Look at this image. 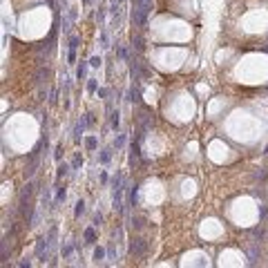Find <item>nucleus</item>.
<instances>
[{
	"instance_id": "obj_1",
	"label": "nucleus",
	"mask_w": 268,
	"mask_h": 268,
	"mask_svg": "<svg viewBox=\"0 0 268 268\" xmlns=\"http://www.w3.org/2000/svg\"><path fill=\"white\" fill-rule=\"evenodd\" d=\"M150 11H152V0H134V11H132L134 25L141 27V29H145Z\"/></svg>"
},
{
	"instance_id": "obj_2",
	"label": "nucleus",
	"mask_w": 268,
	"mask_h": 268,
	"mask_svg": "<svg viewBox=\"0 0 268 268\" xmlns=\"http://www.w3.org/2000/svg\"><path fill=\"white\" fill-rule=\"evenodd\" d=\"M130 250H132L134 255H139V257H141V255L145 253V241H143V239H134L132 246H130Z\"/></svg>"
},
{
	"instance_id": "obj_3",
	"label": "nucleus",
	"mask_w": 268,
	"mask_h": 268,
	"mask_svg": "<svg viewBox=\"0 0 268 268\" xmlns=\"http://www.w3.org/2000/svg\"><path fill=\"white\" fill-rule=\"evenodd\" d=\"M49 246V239L47 237H40L38 239V244H36V257H43V250Z\"/></svg>"
},
{
	"instance_id": "obj_4",
	"label": "nucleus",
	"mask_w": 268,
	"mask_h": 268,
	"mask_svg": "<svg viewBox=\"0 0 268 268\" xmlns=\"http://www.w3.org/2000/svg\"><path fill=\"white\" fill-rule=\"evenodd\" d=\"M110 159H112V150H110V147H105V150H101V157H98V161L101 163H110Z\"/></svg>"
},
{
	"instance_id": "obj_5",
	"label": "nucleus",
	"mask_w": 268,
	"mask_h": 268,
	"mask_svg": "<svg viewBox=\"0 0 268 268\" xmlns=\"http://www.w3.org/2000/svg\"><path fill=\"white\" fill-rule=\"evenodd\" d=\"M83 237H85V241H87V244H94V241H96V232H94V228H87Z\"/></svg>"
},
{
	"instance_id": "obj_6",
	"label": "nucleus",
	"mask_w": 268,
	"mask_h": 268,
	"mask_svg": "<svg viewBox=\"0 0 268 268\" xmlns=\"http://www.w3.org/2000/svg\"><path fill=\"white\" fill-rule=\"evenodd\" d=\"M118 125H121V114L116 112H112V130H118Z\"/></svg>"
},
{
	"instance_id": "obj_7",
	"label": "nucleus",
	"mask_w": 268,
	"mask_h": 268,
	"mask_svg": "<svg viewBox=\"0 0 268 268\" xmlns=\"http://www.w3.org/2000/svg\"><path fill=\"white\" fill-rule=\"evenodd\" d=\"M89 65V63H87ZM87 65H85V63H81V65H78V69H76V78L78 81H81V78H85V74H87Z\"/></svg>"
},
{
	"instance_id": "obj_8",
	"label": "nucleus",
	"mask_w": 268,
	"mask_h": 268,
	"mask_svg": "<svg viewBox=\"0 0 268 268\" xmlns=\"http://www.w3.org/2000/svg\"><path fill=\"white\" fill-rule=\"evenodd\" d=\"M69 170H72V168H69L67 163H60V165H58V172H56V176H58V179H63V176L69 172Z\"/></svg>"
},
{
	"instance_id": "obj_9",
	"label": "nucleus",
	"mask_w": 268,
	"mask_h": 268,
	"mask_svg": "<svg viewBox=\"0 0 268 268\" xmlns=\"http://www.w3.org/2000/svg\"><path fill=\"white\" fill-rule=\"evenodd\" d=\"M85 212V201L81 199V201H76V208H74V217H81Z\"/></svg>"
},
{
	"instance_id": "obj_10",
	"label": "nucleus",
	"mask_w": 268,
	"mask_h": 268,
	"mask_svg": "<svg viewBox=\"0 0 268 268\" xmlns=\"http://www.w3.org/2000/svg\"><path fill=\"white\" fill-rule=\"evenodd\" d=\"M85 145H87V150H96V145H98L96 136H87V139H85Z\"/></svg>"
},
{
	"instance_id": "obj_11",
	"label": "nucleus",
	"mask_w": 268,
	"mask_h": 268,
	"mask_svg": "<svg viewBox=\"0 0 268 268\" xmlns=\"http://www.w3.org/2000/svg\"><path fill=\"white\" fill-rule=\"evenodd\" d=\"M103 259H105V250H103V248L98 246V248L94 250V261H96V264H98V261H103Z\"/></svg>"
},
{
	"instance_id": "obj_12",
	"label": "nucleus",
	"mask_w": 268,
	"mask_h": 268,
	"mask_svg": "<svg viewBox=\"0 0 268 268\" xmlns=\"http://www.w3.org/2000/svg\"><path fill=\"white\" fill-rule=\"evenodd\" d=\"M87 63H89V67H101L103 65V58H101V56H92Z\"/></svg>"
},
{
	"instance_id": "obj_13",
	"label": "nucleus",
	"mask_w": 268,
	"mask_h": 268,
	"mask_svg": "<svg viewBox=\"0 0 268 268\" xmlns=\"http://www.w3.org/2000/svg\"><path fill=\"white\" fill-rule=\"evenodd\" d=\"M123 145H125V134H118L116 139H114V147H116V150H121Z\"/></svg>"
},
{
	"instance_id": "obj_14",
	"label": "nucleus",
	"mask_w": 268,
	"mask_h": 268,
	"mask_svg": "<svg viewBox=\"0 0 268 268\" xmlns=\"http://www.w3.org/2000/svg\"><path fill=\"white\" fill-rule=\"evenodd\" d=\"M98 89V83H96V78H87V92H96Z\"/></svg>"
},
{
	"instance_id": "obj_15",
	"label": "nucleus",
	"mask_w": 268,
	"mask_h": 268,
	"mask_svg": "<svg viewBox=\"0 0 268 268\" xmlns=\"http://www.w3.org/2000/svg\"><path fill=\"white\" fill-rule=\"evenodd\" d=\"M78 43H81V38H78V36H72L69 38V49H78Z\"/></svg>"
},
{
	"instance_id": "obj_16",
	"label": "nucleus",
	"mask_w": 268,
	"mask_h": 268,
	"mask_svg": "<svg viewBox=\"0 0 268 268\" xmlns=\"http://www.w3.org/2000/svg\"><path fill=\"white\" fill-rule=\"evenodd\" d=\"M60 157H63V143H58L56 150H54V159H56V161H60Z\"/></svg>"
},
{
	"instance_id": "obj_17",
	"label": "nucleus",
	"mask_w": 268,
	"mask_h": 268,
	"mask_svg": "<svg viewBox=\"0 0 268 268\" xmlns=\"http://www.w3.org/2000/svg\"><path fill=\"white\" fill-rule=\"evenodd\" d=\"M72 250H74V246H72V244H67V246L63 248V257H69V255H72Z\"/></svg>"
},
{
	"instance_id": "obj_18",
	"label": "nucleus",
	"mask_w": 268,
	"mask_h": 268,
	"mask_svg": "<svg viewBox=\"0 0 268 268\" xmlns=\"http://www.w3.org/2000/svg\"><path fill=\"white\" fill-rule=\"evenodd\" d=\"M101 221H103V215L96 212V215H94V226H101Z\"/></svg>"
},
{
	"instance_id": "obj_19",
	"label": "nucleus",
	"mask_w": 268,
	"mask_h": 268,
	"mask_svg": "<svg viewBox=\"0 0 268 268\" xmlns=\"http://www.w3.org/2000/svg\"><path fill=\"white\" fill-rule=\"evenodd\" d=\"M96 92H98V98H105V96H107V89L105 87H98Z\"/></svg>"
},
{
	"instance_id": "obj_20",
	"label": "nucleus",
	"mask_w": 268,
	"mask_h": 268,
	"mask_svg": "<svg viewBox=\"0 0 268 268\" xmlns=\"http://www.w3.org/2000/svg\"><path fill=\"white\" fill-rule=\"evenodd\" d=\"M81 165H83V159H81V157H78V159H76V161H74V163H72V168H74V170H76V168H81Z\"/></svg>"
},
{
	"instance_id": "obj_21",
	"label": "nucleus",
	"mask_w": 268,
	"mask_h": 268,
	"mask_svg": "<svg viewBox=\"0 0 268 268\" xmlns=\"http://www.w3.org/2000/svg\"><path fill=\"white\" fill-rule=\"evenodd\" d=\"M56 197H58V201H65V188H60V190H58V195H56Z\"/></svg>"
},
{
	"instance_id": "obj_22",
	"label": "nucleus",
	"mask_w": 268,
	"mask_h": 268,
	"mask_svg": "<svg viewBox=\"0 0 268 268\" xmlns=\"http://www.w3.org/2000/svg\"><path fill=\"white\" fill-rule=\"evenodd\" d=\"M67 58H69V63L76 60V49H69V56H67Z\"/></svg>"
}]
</instances>
